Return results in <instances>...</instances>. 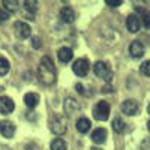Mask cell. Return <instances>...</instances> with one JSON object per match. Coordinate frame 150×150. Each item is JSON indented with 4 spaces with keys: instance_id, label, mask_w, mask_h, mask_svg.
Returning a JSON list of instances; mask_svg holds the SVG:
<instances>
[{
    "instance_id": "6da1fadb",
    "label": "cell",
    "mask_w": 150,
    "mask_h": 150,
    "mask_svg": "<svg viewBox=\"0 0 150 150\" xmlns=\"http://www.w3.org/2000/svg\"><path fill=\"white\" fill-rule=\"evenodd\" d=\"M56 68H54V63L51 57H42L41 63H39V68H38V78H39V81L45 86H51L56 83Z\"/></svg>"
},
{
    "instance_id": "7a4b0ae2",
    "label": "cell",
    "mask_w": 150,
    "mask_h": 150,
    "mask_svg": "<svg viewBox=\"0 0 150 150\" xmlns=\"http://www.w3.org/2000/svg\"><path fill=\"white\" fill-rule=\"evenodd\" d=\"M68 120L63 114H53V117L50 119V129L56 135H62L66 132Z\"/></svg>"
},
{
    "instance_id": "3957f363",
    "label": "cell",
    "mask_w": 150,
    "mask_h": 150,
    "mask_svg": "<svg viewBox=\"0 0 150 150\" xmlns=\"http://www.w3.org/2000/svg\"><path fill=\"white\" fill-rule=\"evenodd\" d=\"M93 117L99 122H105L110 117V105L105 101H99L93 107Z\"/></svg>"
},
{
    "instance_id": "277c9868",
    "label": "cell",
    "mask_w": 150,
    "mask_h": 150,
    "mask_svg": "<svg viewBox=\"0 0 150 150\" xmlns=\"http://www.w3.org/2000/svg\"><path fill=\"white\" fill-rule=\"evenodd\" d=\"M93 71H95V75L99 78H102L105 81H110L111 77H112V72L110 69V66L105 63V62H96L93 65Z\"/></svg>"
},
{
    "instance_id": "5b68a950",
    "label": "cell",
    "mask_w": 150,
    "mask_h": 150,
    "mask_svg": "<svg viewBox=\"0 0 150 150\" xmlns=\"http://www.w3.org/2000/svg\"><path fill=\"white\" fill-rule=\"evenodd\" d=\"M72 69H74V72L77 74L78 77H86L87 72H89V69H90V63H89L87 59H78V60L74 62Z\"/></svg>"
},
{
    "instance_id": "8992f818",
    "label": "cell",
    "mask_w": 150,
    "mask_h": 150,
    "mask_svg": "<svg viewBox=\"0 0 150 150\" xmlns=\"http://www.w3.org/2000/svg\"><path fill=\"white\" fill-rule=\"evenodd\" d=\"M122 111L125 112L126 116H135L137 112L140 111V104L135 101V99H126L123 104H122Z\"/></svg>"
},
{
    "instance_id": "52a82bcc",
    "label": "cell",
    "mask_w": 150,
    "mask_h": 150,
    "mask_svg": "<svg viewBox=\"0 0 150 150\" xmlns=\"http://www.w3.org/2000/svg\"><path fill=\"white\" fill-rule=\"evenodd\" d=\"M14 30H15V35L20 38V39H26L32 35V29L29 24H26L24 21H17L14 24Z\"/></svg>"
},
{
    "instance_id": "ba28073f",
    "label": "cell",
    "mask_w": 150,
    "mask_h": 150,
    "mask_svg": "<svg viewBox=\"0 0 150 150\" xmlns=\"http://www.w3.org/2000/svg\"><path fill=\"white\" fill-rule=\"evenodd\" d=\"M0 134H2L5 138H12L15 134V126L14 123L9 120H2L0 122Z\"/></svg>"
},
{
    "instance_id": "9c48e42d",
    "label": "cell",
    "mask_w": 150,
    "mask_h": 150,
    "mask_svg": "<svg viewBox=\"0 0 150 150\" xmlns=\"http://www.w3.org/2000/svg\"><path fill=\"white\" fill-rule=\"evenodd\" d=\"M126 27L131 33H137L141 27V20L137 14H131L128 18H126Z\"/></svg>"
},
{
    "instance_id": "30bf717a",
    "label": "cell",
    "mask_w": 150,
    "mask_h": 150,
    "mask_svg": "<svg viewBox=\"0 0 150 150\" xmlns=\"http://www.w3.org/2000/svg\"><path fill=\"white\" fill-rule=\"evenodd\" d=\"M14 108L15 104L9 96H0V112L2 114H9V112L14 111Z\"/></svg>"
},
{
    "instance_id": "8fae6325",
    "label": "cell",
    "mask_w": 150,
    "mask_h": 150,
    "mask_svg": "<svg viewBox=\"0 0 150 150\" xmlns=\"http://www.w3.org/2000/svg\"><path fill=\"white\" fill-rule=\"evenodd\" d=\"M129 53L134 59H140L144 56V45L140 42V41H134L131 45H129Z\"/></svg>"
},
{
    "instance_id": "7c38bea8",
    "label": "cell",
    "mask_w": 150,
    "mask_h": 150,
    "mask_svg": "<svg viewBox=\"0 0 150 150\" xmlns=\"http://www.w3.org/2000/svg\"><path fill=\"white\" fill-rule=\"evenodd\" d=\"M36 12H38V2H33V0L24 2V14L29 15V20H35Z\"/></svg>"
},
{
    "instance_id": "4fadbf2b",
    "label": "cell",
    "mask_w": 150,
    "mask_h": 150,
    "mask_svg": "<svg viewBox=\"0 0 150 150\" xmlns=\"http://www.w3.org/2000/svg\"><path fill=\"white\" fill-rule=\"evenodd\" d=\"M72 50L71 48H68V47H62L59 51H57V57H59V60L62 62V63H68V62H71L72 60Z\"/></svg>"
},
{
    "instance_id": "5bb4252c",
    "label": "cell",
    "mask_w": 150,
    "mask_h": 150,
    "mask_svg": "<svg viewBox=\"0 0 150 150\" xmlns=\"http://www.w3.org/2000/svg\"><path fill=\"white\" fill-rule=\"evenodd\" d=\"M92 140H93V143H96V144L105 143V140H107V129H104V128L95 129L93 134H92Z\"/></svg>"
},
{
    "instance_id": "9a60e30c",
    "label": "cell",
    "mask_w": 150,
    "mask_h": 150,
    "mask_svg": "<svg viewBox=\"0 0 150 150\" xmlns=\"http://www.w3.org/2000/svg\"><path fill=\"white\" fill-rule=\"evenodd\" d=\"M60 18L63 23H74L75 20V14H74V11L69 8V6H65V8H62L60 9Z\"/></svg>"
},
{
    "instance_id": "2e32d148",
    "label": "cell",
    "mask_w": 150,
    "mask_h": 150,
    "mask_svg": "<svg viewBox=\"0 0 150 150\" xmlns=\"http://www.w3.org/2000/svg\"><path fill=\"white\" fill-rule=\"evenodd\" d=\"M65 111L68 112V114H74V112H78L80 111V105L78 102L75 101V99L72 98H68L66 102H65Z\"/></svg>"
},
{
    "instance_id": "e0dca14e",
    "label": "cell",
    "mask_w": 150,
    "mask_h": 150,
    "mask_svg": "<svg viewBox=\"0 0 150 150\" xmlns=\"http://www.w3.org/2000/svg\"><path fill=\"white\" fill-rule=\"evenodd\" d=\"M38 102H39V96L36 93H26L24 95V104H26V107L35 108L38 105Z\"/></svg>"
},
{
    "instance_id": "ac0fdd59",
    "label": "cell",
    "mask_w": 150,
    "mask_h": 150,
    "mask_svg": "<svg viewBox=\"0 0 150 150\" xmlns=\"http://www.w3.org/2000/svg\"><path fill=\"white\" fill-rule=\"evenodd\" d=\"M90 126H92V123H90L89 119L81 117V119L77 120V129H78V132H81V134L89 132V131H90Z\"/></svg>"
},
{
    "instance_id": "d6986e66",
    "label": "cell",
    "mask_w": 150,
    "mask_h": 150,
    "mask_svg": "<svg viewBox=\"0 0 150 150\" xmlns=\"http://www.w3.org/2000/svg\"><path fill=\"white\" fill-rule=\"evenodd\" d=\"M137 12H138V17L140 20H143V24H144V27L146 29H150V14H149V11L143 9V8H137Z\"/></svg>"
},
{
    "instance_id": "ffe728a7",
    "label": "cell",
    "mask_w": 150,
    "mask_h": 150,
    "mask_svg": "<svg viewBox=\"0 0 150 150\" xmlns=\"http://www.w3.org/2000/svg\"><path fill=\"white\" fill-rule=\"evenodd\" d=\"M111 126H112V129H114V132H117V134H122V132L125 131V122H123L120 117H116L114 120H112Z\"/></svg>"
},
{
    "instance_id": "44dd1931",
    "label": "cell",
    "mask_w": 150,
    "mask_h": 150,
    "mask_svg": "<svg viewBox=\"0 0 150 150\" xmlns=\"http://www.w3.org/2000/svg\"><path fill=\"white\" fill-rule=\"evenodd\" d=\"M3 8L9 12H15L17 11V8H18V2L17 0H3Z\"/></svg>"
},
{
    "instance_id": "7402d4cb",
    "label": "cell",
    "mask_w": 150,
    "mask_h": 150,
    "mask_svg": "<svg viewBox=\"0 0 150 150\" xmlns=\"http://www.w3.org/2000/svg\"><path fill=\"white\" fill-rule=\"evenodd\" d=\"M66 143L62 140V138H56V140H53V143H51V150H66Z\"/></svg>"
},
{
    "instance_id": "603a6c76",
    "label": "cell",
    "mask_w": 150,
    "mask_h": 150,
    "mask_svg": "<svg viewBox=\"0 0 150 150\" xmlns=\"http://www.w3.org/2000/svg\"><path fill=\"white\" fill-rule=\"evenodd\" d=\"M8 71H9V62L5 57H0V77L6 75Z\"/></svg>"
},
{
    "instance_id": "cb8c5ba5",
    "label": "cell",
    "mask_w": 150,
    "mask_h": 150,
    "mask_svg": "<svg viewBox=\"0 0 150 150\" xmlns=\"http://www.w3.org/2000/svg\"><path fill=\"white\" fill-rule=\"evenodd\" d=\"M9 18H11V14H9V12H8L3 6H0V24L6 23Z\"/></svg>"
},
{
    "instance_id": "d4e9b609",
    "label": "cell",
    "mask_w": 150,
    "mask_h": 150,
    "mask_svg": "<svg viewBox=\"0 0 150 150\" xmlns=\"http://www.w3.org/2000/svg\"><path fill=\"white\" fill-rule=\"evenodd\" d=\"M141 74L146 75V77H150V60L144 62V63L141 65Z\"/></svg>"
},
{
    "instance_id": "484cf974",
    "label": "cell",
    "mask_w": 150,
    "mask_h": 150,
    "mask_svg": "<svg viewBox=\"0 0 150 150\" xmlns=\"http://www.w3.org/2000/svg\"><path fill=\"white\" fill-rule=\"evenodd\" d=\"M105 3H107L108 6H111V8H117V6L122 5V0H107Z\"/></svg>"
},
{
    "instance_id": "4316f807",
    "label": "cell",
    "mask_w": 150,
    "mask_h": 150,
    "mask_svg": "<svg viewBox=\"0 0 150 150\" xmlns=\"http://www.w3.org/2000/svg\"><path fill=\"white\" fill-rule=\"evenodd\" d=\"M32 41H33V44H32V45H33V48H41V39H39L38 36H35Z\"/></svg>"
},
{
    "instance_id": "83f0119b",
    "label": "cell",
    "mask_w": 150,
    "mask_h": 150,
    "mask_svg": "<svg viewBox=\"0 0 150 150\" xmlns=\"http://www.w3.org/2000/svg\"><path fill=\"white\" fill-rule=\"evenodd\" d=\"M77 90H78V93H84V90H83V86H81V84H77Z\"/></svg>"
},
{
    "instance_id": "f1b7e54d",
    "label": "cell",
    "mask_w": 150,
    "mask_h": 150,
    "mask_svg": "<svg viewBox=\"0 0 150 150\" xmlns=\"http://www.w3.org/2000/svg\"><path fill=\"white\" fill-rule=\"evenodd\" d=\"M111 92V87H104V93H108Z\"/></svg>"
},
{
    "instance_id": "f546056e",
    "label": "cell",
    "mask_w": 150,
    "mask_h": 150,
    "mask_svg": "<svg viewBox=\"0 0 150 150\" xmlns=\"http://www.w3.org/2000/svg\"><path fill=\"white\" fill-rule=\"evenodd\" d=\"M147 128H149V131H150V120H149V123H147Z\"/></svg>"
},
{
    "instance_id": "4dcf8cb0",
    "label": "cell",
    "mask_w": 150,
    "mask_h": 150,
    "mask_svg": "<svg viewBox=\"0 0 150 150\" xmlns=\"http://www.w3.org/2000/svg\"><path fill=\"white\" fill-rule=\"evenodd\" d=\"M147 111H149V114H150V104H149V107H147Z\"/></svg>"
},
{
    "instance_id": "1f68e13d",
    "label": "cell",
    "mask_w": 150,
    "mask_h": 150,
    "mask_svg": "<svg viewBox=\"0 0 150 150\" xmlns=\"http://www.w3.org/2000/svg\"><path fill=\"white\" fill-rule=\"evenodd\" d=\"M92 150H98V149H92Z\"/></svg>"
}]
</instances>
